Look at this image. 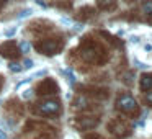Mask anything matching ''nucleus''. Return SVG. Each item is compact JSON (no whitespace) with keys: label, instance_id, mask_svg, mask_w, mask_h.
Wrapping results in <instances>:
<instances>
[{"label":"nucleus","instance_id":"7ed1b4c3","mask_svg":"<svg viewBox=\"0 0 152 139\" xmlns=\"http://www.w3.org/2000/svg\"><path fill=\"white\" fill-rule=\"evenodd\" d=\"M116 110L124 115H137L139 111V106H137V102L132 98L131 95H119L118 100H116Z\"/></svg>","mask_w":152,"mask_h":139},{"label":"nucleus","instance_id":"9d476101","mask_svg":"<svg viewBox=\"0 0 152 139\" xmlns=\"http://www.w3.org/2000/svg\"><path fill=\"white\" fill-rule=\"evenodd\" d=\"M98 7L102 10H115L116 0H98Z\"/></svg>","mask_w":152,"mask_h":139},{"label":"nucleus","instance_id":"0eeeda50","mask_svg":"<svg viewBox=\"0 0 152 139\" xmlns=\"http://www.w3.org/2000/svg\"><path fill=\"white\" fill-rule=\"evenodd\" d=\"M59 87L53 79H46L43 82H39V85L36 87V93L38 95H51V93H57Z\"/></svg>","mask_w":152,"mask_h":139},{"label":"nucleus","instance_id":"f8f14e48","mask_svg":"<svg viewBox=\"0 0 152 139\" xmlns=\"http://www.w3.org/2000/svg\"><path fill=\"white\" fill-rule=\"evenodd\" d=\"M18 48L21 49V53H23V54H28V53H30V49H31V44L28 43V41H21Z\"/></svg>","mask_w":152,"mask_h":139},{"label":"nucleus","instance_id":"39448f33","mask_svg":"<svg viewBox=\"0 0 152 139\" xmlns=\"http://www.w3.org/2000/svg\"><path fill=\"white\" fill-rule=\"evenodd\" d=\"M108 129H110V132H111L115 138H118V139L126 138V136H129V132H131V129H129L128 123L123 121L121 118L111 119V121L108 123Z\"/></svg>","mask_w":152,"mask_h":139},{"label":"nucleus","instance_id":"6e6552de","mask_svg":"<svg viewBox=\"0 0 152 139\" xmlns=\"http://www.w3.org/2000/svg\"><path fill=\"white\" fill-rule=\"evenodd\" d=\"M95 126H98V118L96 116H79L75 119V128L87 131V129H93Z\"/></svg>","mask_w":152,"mask_h":139},{"label":"nucleus","instance_id":"aec40b11","mask_svg":"<svg viewBox=\"0 0 152 139\" xmlns=\"http://www.w3.org/2000/svg\"><path fill=\"white\" fill-rule=\"evenodd\" d=\"M4 2H5V0H0V7H2V5H4Z\"/></svg>","mask_w":152,"mask_h":139},{"label":"nucleus","instance_id":"ddd939ff","mask_svg":"<svg viewBox=\"0 0 152 139\" xmlns=\"http://www.w3.org/2000/svg\"><path fill=\"white\" fill-rule=\"evenodd\" d=\"M8 69H10L12 72H21V70H23V67H21L18 62H12L10 66H8Z\"/></svg>","mask_w":152,"mask_h":139},{"label":"nucleus","instance_id":"f257e3e1","mask_svg":"<svg viewBox=\"0 0 152 139\" xmlns=\"http://www.w3.org/2000/svg\"><path fill=\"white\" fill-rule=\"evenodd\" d=\"M80 56L83 61L90 64H102L105 61V49L98 44L93 43H87L80 48Z\"/></svg>","mask_w":152,"mask_h":139},{"label":"nucleus","instance_id":"dca6fc26","mask_svg":"<svg viewBox=\"0 0 152 139\" xmlns=\"http://www.w3.org/2000/svg\"><path fill=\"white\" fill-rule=\"evenodd\" d=\"M145 102H147L149 105H152V90H149V93L145 95Z\"/></svg>","mask_w":152,"mask_h":139},{"label":"nucleus","instance_id":"f03ea898","mask_svg":"<svg viewBox=\"0 0 152 139\" xmlns=\"http://www.w3.org/2000/svg\"><path fill=\"white\" fill-rule=\"evenodd\" d=\"M59 111H61V103L57 100H53V98L41 100L34 106V113L41 115V116H53V115H57Z\"/></svg>","mask_w":152,"mask_h":139},{"label":"nucleus","instance_id":"1a4fd4ad","mask_svg":"<svg viewBox=\"0 0 152 139\" xmlns=\"http://www.w3.org/2000/svg\"><path fill=\"white\" fill-rule=\"evenodd\" d=\"M141 90L142 92L152 90V74H144L141 77Z\"/></svg>","mask_w":152,"mask_h":139},{"label":"nucleus","instance_id":"6ab92c4d","mask_svg":"<svg viewBox=\"0 0 152 139\" xmlns=\"http://www.w3.org/2000/svg\"><path fill=\"white\" fill-rule=\"evenodd\" d=\"M0 139H7V134H5V132L2 131V129H0Z\"/></svg>","mask_w":152,"mask_h":139},{"label":"nucleus","instance_id":"20e7f679","mask_svg":"<svg viewBox=\"0 0 152 139\" xmlns=\"http://www.w3.org/2000/svg\"><path fill=\"white\" fill-rule=\"evenodd\" d=\"M64 43L61 40H44V41H38L34 44L36 51L39 54H44V56H53V54H57L61 49H62Z\"/></svg>","mask_w":152,"mask_h":139},{"label":"nucleus","instance_id":"423d86ee","mask_svg":"<svg viewBox=\"0 0 152 139\" xmlns=\"http://www.w3.org/2000/svg\"><path fill=\"white\" fill-rule=\"evenodd\" d=\"M0 54L5 59H18L20 57V48L15 41H5L4 44H0Z\"/></svg>","mask_w":152,"mask_h":139},{"label":"nucleus","instance_id":"a211bd4d","mask_svg":"<svg viewBox=\"0 0 152 139\" xmlns=\"http://www.w3.org/2000/svg\"><path fill=\"white\" fill-rule=\"evenodd\" d=\"M31 97V90H25L23 92V98H30Z\"/></svg>","mask_w":152,"mask_h":139},{"label":"nucleus","instance_id":"4468645a","mask_svg":"<svg viewBox=\"0 0 152 139\" xmlns=\"http://www.w3.org/2000/svg\"><path fill=\"white\" fill-rule=\"evenodd\" d=\"M21 67H23V69H31V67H33V61H31V59H26Z\"/></svg>","mask_w":152,"mask_h":139},{"label":"nucleus","instance_id":"f3484780","mask_svg":"<svg viewBox=\"0 0 152 139\" xmlns=\"http://www.w3.org/2000/svg\"><path fill=\"white\" fill-rule=\"evenodd\" d=\"M85 139H103L100 134H88V136H85Z\"/></svg>","mask_w":152,"mask_h":139},{"label":"nucleus","instance_id":"9b49d317","mask_svg":"<svg viewBox=\"0 0 152 139\" xmlns=\"http://www.w3.org/2000/svg\"><path fill=\"white\" fill-rule=\"evenodd\" d=\"M142 12L147 17H152V0H144L142 2Z\"/></svg>","mask_w":152,"mask_h":139},{"label":"nucleus","instance_id":"2eb2a0df","mask_svg":"<svg viewBox=\"0 0 152 139\" xmlns=\"http://www.w3.org/2000/svg\"><path fill=\"white\" fill-rule=\"evenodd\" d=\"M15 33H17V26H13L12 30H8V31H5V36H13Z\"/></svg>","mask_w":152,"mask_h":139},{"label":"nucleus","instance_id":"4be33fe9","mask_svg":"<svg viewBox=\"0 0 152 139\" xmlns=\"http://www.w3.org/2000/svg\"><path fill=\"white\" fill-rule=\"evenodd\" d=\"M38 139H46V138H38Z\"/></svg>","mask_w":152,"mask_h":139},{"label":"nucleus","instance_id":"412c9836","mask_svg":"<svg viewBox=\"0 0 152 139\" xmlns=\"http://www.w3.org/2000/svg\"><path fill=\"white\" fill-rule=\"evenodd\" d=\"M126 2H134V0H126Z\"/></svg>","mask_w":152,"mask_h":139}]
</instances>
